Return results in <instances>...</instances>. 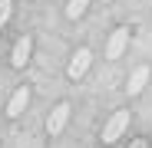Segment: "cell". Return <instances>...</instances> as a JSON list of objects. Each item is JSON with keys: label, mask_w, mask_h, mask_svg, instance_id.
<instances>
[{"label": "cell", "mask_w": 152, "mask_h": 148, "mask_svg": "<svg viewBox=\"0 0 152 148\" xmlns=\"http://www.w3.org/2000/svg\"><path fill=\"white\" fill-rule=\"evenodd\" d=\"M126 129H129V112L122 109V112H116V115L106 122V129H103V142H106V145H113V142H116Z\"/></svg>", "instance_id": "cell-1"}, {"label": "cell", "mask_w": 152, "mask_h": 148, "mask_svg": "<svg viewBox=\"0 0 152 148\" xmlns=\"http://www.w3.org/2000/svg\"><path fill=\"white\" fill-rule=\"evenodd\" d=\"M66 122H69V102H60L53 112H50V118H46V132L50 135H60L66 129Z\"/></svg>", "instance_id": "cell-2"}, {"label": "cell", "mask_w": 152, "mask_h": 148, "mask_svg": "<svg viewBox=\"0 0 152 148\" xmlns=\"http://www.w3.org/2000/svg\"><path fill=\"white\" fill-rule=\"evenodd\" d=\"M89 63H93V53H89V49H76V56H73L69 66H66V76H69V79H80L83 72L89 69Z\"/></svg>", "instance_id": "cell-3"}, {"label": "cell", "mask_w": 152, "mask_h": 148, "mask_svg": "<svg viewBox=\"0 0 152 148\" xmlns=\"http://www.w3.org/2000/svg\"><path fill=\"white\" fill-rule=\"evenodd\" d=\"M126 46H129V30H113L109 46H106V56H109V59H119V56L126 53Z\"/></svg>", "instance_id": "cell-4"}, {"label": "cell", "mask_w": 152, "mask_h": 148, "mask_svg": "<svg viewBox=\"0 0 152 148\" xmlns=\"http://www.w3.org/2000/svg\"><path fill=\"white\" fill-rule=\"evenodd\" d=\"M27 102H30V89H27V86H20V89L13 92V99H10V105H7V115L17 118L23 109H27Z\"/></svg>", "instance_id": "cell-5"}, {"label": "cell", "mask_w": 152, "mask_h": 148, "mask_svg": "<svg viewBox=\"0 0 152 148\" xmlns=\"http://www.w3.org/2000/svg\"><path fill=\"white\" fill-rule=\"evenodd\" d=\"M30 49H33L30 36H20V40H17V46H13V56H10V63H13V66H23V63L30 59Z\"/></svg>", "instance_id": "cell-6"}, {"label": "cell", "mask_w": 152, "mask_h": 148, "mask_svg": "<svg viewBox=\"0 0 152 148\" xmlns=\"http://www.w3.org/2000/svg\"><path fill=\"white\" fill-rule=\"evenodd\" d=\"M145 82H149V66H139L132 76H129V86H126V89H129V95H139L145 89Z\"/></svg>", "instance_id": "cell-7"}, {"label": "cell", "mask_w": 152, "mask_h": 148, "mask_svg": "<svg viewBox=\"0 0 152 148\" xmlns=\"http://www.w3.org/2000/svg\"><path fill=\"white\" fill-rule=\"evenodd\" d=\"M86 4H89V0H69V4H66V17L69 20H80L86 13Z\"/></svg>", "instance_id": "cell-8"}, {"label": "cell", "mask_w": 152, "mask_h": 148, "mask_svg": "<svg viewBox=\"0 0 152 148\" xmlns=\"http://www.w3.org/2000/svg\"><path fill=\"white\" fill-rule=\"evenodd\" d=\"M10 10H13V0H0V27L10 20Z\"/></svg>", "instance_id": "cell-9"}]
</instances>
